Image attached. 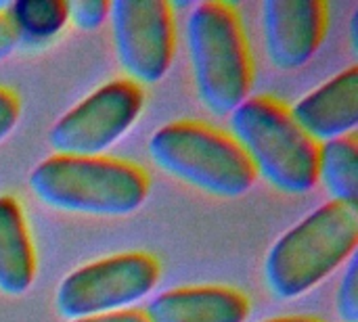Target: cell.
<instances>
[{
    "mask_svg": "<svg viewBox=\"0 0 358 322\" xmlns=\"http://www.w3.org/2000/svg\"><path fill=\"white\" fill-rule=\"evenodd\" d=\"M19 115H21L19 96L13 90L0 86V142L15 130Z\"/></svg>",
    "mask_w": 358,
    "mask_h": 322,
    "instance_id": "obj_17",
    "label": "cell"
},
{
    "mask_svg": "<svg viewBox=\"0 0 358 322\" xmlns=\"http://www.w3.org/2000/svg\"><path fill=\"white\" fill-rule=\"evenodd\" d=\"M36 277V254L21 205L0 195V293L19 298Z\"/></svg>",
    "mask_w": 358,
    "mask_h": 322,
    "instance_id": "obj_12",
    "label": "cell"
},
{
    "mask_svg": "<svg viewBox=\"0 0 358 322\" xmlns=\"http://www.w3.org/2000/svg\"><path fill=\"white\" fill-rule=\"evenodd\" d=\"M336 310L342 322H358V260L350 258L336 295Z\"/></svg>",
    "mask_w": 358,
    "mask_h": 322,
    "instance_id": "obj_15",
    "label": "cell"
},
{
    "mask_svg": "<svg viewBox=\"0 0 358 322\" xmlns=\"http://www.w3.org/2000/svg\"><path fill=\"white\" fill-rule=\"evenodd\" d=\"M317 182L338 203L358 201V140L357 134L319 145Z\"/></svg>",
    "mask_w": 358,
    "mask_h": 322,
    "instance_id": "obj_13",
    "label": "cell"
},
{
    "mask_svg": "<svg viewBox=\"0 0 358 322\" xmlns=\"http://www.w3.org/2000/svg\"><path fill=\"white\" fill-rule=\"evenodd\" d=\"M143 90L130 80H113L71 107L48 132L55 155L103 157L143 111Z\"/></svg>",
    "mask_w": 358,
    "mask_h": 322,
    "instance_id": "obj_7",
    "label": "cell"
},
{
    "mask_svg": "<svg viewBox=\"0 0 358 322\" xmlns=\"http://www.w3.org/2000/svg\"><path fill=\"white\" fill-rule=\"evenodd\" d=\"M19 46L17 42V34L8 21L6 15H0V61L6 59L8 54H13V50Z\"/></svg>",
    "mask_w": 358,
    "mask_h": 322,
    "instance_id": "obj_18",
    "label": "cell"
},
{
    "mask_svg": "<svg viewBox=\"0 0 358 322\" xmlns=\"http://www.w3.org/2000/svg\"><path fill=\"white\" fill-rule=\"evenodd\" d=\"M358 205L329 201L283 233L264 260V281L279 300H296L357 256Z\"/></svg>",
    "mask_w": 358,
    "mask_h": 322,
    "instance_id": "obj_1",
    "label": "cell"
},
{
    "mask_svg": "<svg viewBox=\"0 0 358 322\" xmlns=\"http://www.w3.org/2000/svg\"><path fill=\"white\" fill-rule=\"evenodd\" d=\"M143 314L149 322H245L250 302L229 287H178L159 293Z\"/></svg>",
    "mask_w": 358,
    "mask_h": 322,
    "instance_id": "obj_11",
    "label": "cell"
},
{
    "mask_svg": "<svg viewBox=\"0 0 358 322\" xmlns=\"http://www.w3.org/2000/svg\"><path fill=\"white\" fill-rule=\"evenodd\" d=\"M159 281V262L143 251H128L90 262L69 272L55 293L57 312L67 321L130 310Z\"/></svg>",
    "mask_w": 358,
    "mask_h": 322,
    "instance_id": "obj_6",
    "label": "cell"
},
{
    "mask_svg": "<svg viewBox=\"0 0 358 322\" xmlns=\"http://www.w3.org/2000/svg\"><path fill=\"white\" fill-rule=\"evenodd\" d=\"M147 149L162 172L212 197L237 199L256 182L235 138L199 122H174L155 130Z\"/></svg>",
    "mask_w": 358,
    "mask_h": 322,
    "instance_id": "obj_5",
    "label": "cell"
},
{
    "mask_svg": "<svg viewBox=\"0 0 358 322\" xmlns=\"http://www.w3.org/2000/svg\"><path fill=\"white\" fill-rule=\"evenodd\" d=\"M4 15L8 17L19 44H40L57 36L67 23V2L15 0Z\"/></svg>",
    "mask_w": 358,
    "mask_h": 322,
    "instance_id": "obj_14",
    "label": "cell"
},
{
    "mask_svg": "<svg viewBox=\"0 0 358 322\" xmlns=\"http://www.w3.org/2000/svg\"><path fill=\"white\" fill-rule=\"evenodd\" d=\"M109 19V2L105 0H71L67 2V21L80 29H96Z\"/></svg>",
    "mask_w": 358,
    "mask_h": 322,
    "instance_id": "obj_16",
    "label": "cell"
},
{
    "mask_svg": "<svg viewBox=\"0 0 358 322\" xmlns=\"http://www.w3.org/2000/svg\"><path fill=\"white\" fill-rule=\"evenodd\" d=\"M264 322H321L317 319H310V316H281V319H271V321Z\"/></svg>",
    "mask_w": 358,
    "mask_h": 322,
    "instance_id": "obj_20",
    "label": "cell"
},
{
    "mask_svg": "<svg viewBox=\"0 0 358 322\" xmlns=\"http://www.w3.org/2000/svg\"><path fill=\"white\" fill-rule=\"evenodd\" d=\"M69 322H149L147 316L138 310H122V312H111V314H101V316H88V319H78Z\"/></svg>",
    "mask_w": 358,
    "mask_h": 322,
    "instance_id": "obj_19",
    "label": "cell"
},
{
    "mask_svg": "<svg viewBox=\"0 0 358 322\" xmlns=\"http://www.w3.org/2000/svg\"><path fill=\"white\" fill-rule=\"evenodd\" d=\"M294 122L317 145L355 134L358 128V67L334 75L289 109Z\"/></svg>",
    "mask_w": 358,
    "mask_h": 322,
    "instance_id": "obj_10",
    "label": "cell"
},
{
    "mask_svg": "<svg viewBox=\"0 0 358 322\" xmlns=\"http://www.w3.org/2000/svg\"><path fill=\"white\" fill-rule=\"evenodd\" d=\"M109 25L115 57L138 84H157L170 69L176 48L172 4L166 0L109 2Z\"/></svg>",
    "mask_w": 358,
    "mask_h": 322,
    "instance_id": "obj_8",
    "label": "cell"
},
{
    "mask_svg": "<svg viewBox=\"0 0 358 322\" xmlns=\"http://www.w3.org/2000/svg\"><path fill=\"white\" fill-rule=\"evenodd\" d=\"M262 31L271 65L279 71L300 69L325 40L327 4L323 0H266Z\"/></svg>",
    "mask_w": 358,
    "mask_h": 322,
    "instance_id": "obj_9",
    "label": "cell"
},
{
    "mask_svg": "<svg viewBox=\"0 0 358 322\" xmlns=\"http://www.w3.org/2000/svg\"><path fill=\"white\" fill-rule=\"evenodd\" d=\"M357 21H358V10L352 15V27H350V38H352V48L357 52L358 44H357Z\"/></svg>",
    "mask_w": 358,
    "mask_h": 322,
    "instance_id": "obj_21",
    "label": "cell"
},
{
    "mask_svg": "<svg viewBox=\"0 0 358 322\" xmlns=\"http://www.w3.org/2000/svg\"><path fill=\"white\" fill-rule=\"evenodd\" d=\"M187 48L201 105L231 115L250 98L254 69L245 31L233 4L206 0L187 19Z\"/></svg>",
    "mask_w": 358,
    "mask_h": 322,
    "instance_id": "obj_3",
    "label": "cell"
},
{
    "mask_svg": "<svg viewBox=\"0 0 358 322\" xmlns=\"http://www.w3.org/2000/svg\"><path fill=\"white\" fill-rule=\"evenodd\" d=\"M231 136L256 176L285 195H306L317 186L319 145L294 122L289 109L271 96L245 98L231 113Z\"/></svg>",
    "mask_w": 358,
    "mask_h": 322,
    "instance_id": "obj_4",
    "label": "cell"
},
{
    "mask_svg": "<svg viewBox=\"0 0 358 322\" xmlns=\"http://www.w3.org/2000/svg\"><path fill=\"white\" fill-rule=\"evenodd\" d=\"M27 184L46 207L94 218L130 216L149 195L145 170L113 157L52 155L31 170Z\"/></svg>",
    "mask_w": 358,
    "mask_h": 322,
    "instance_id": "obj_2",
    "label": "cell"
}]
</instances>
